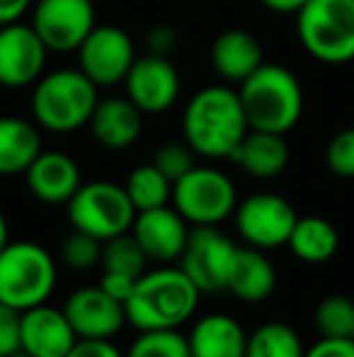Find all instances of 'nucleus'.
Listing matches in <instances>:
<instances>
[{"mask_svg":"<svg viewBox=\"0 0 354 357\" xmlns=\"http://www.w3.org/2000/svg\"><path fill=\"white\" fill-rule=\"evenodd\" d=\"M29 5H32V0H0V27L19 22V17L27 13Z\"/></svg>","mask_w":354,"mask_h":357,"instance_id":"58836bf2","label":"nucleus"},{"mask_svg":"<svg viewBox=\"0 0 354 357\" xmlns=\"http://www.w3.org/2000/svg\"><path fill=\"white\" fill-rule=\"evenodd\" d=\"M303 357H354L352 338H321L306 350Z\"/></svg>","mask_w":354,"mask_h":357,"instance_id":"c9c22d12","label":"nucleus"},{"mask_svg":"<svg viewBox=\"0 0 354 357\" xmlns=\"http://www.w3.org/2000/svg\"><path fill=\"white\" fill-rule=\"evenodd\" d=\"M352 340H354V333H352Z\"/></svg>","mask_w":354,"mask_h":357,"instance_id":"37998d69","label":"nucleus"},{"mask_svg":"<svg viewBox=\"0 0 354 357\" xmlns=\"http://www.w3.org/2000/svg\"><path fill=\"white\" fill-rule=\"evenodd\" d=\"M95 0H37L32 27L49 52H78L95 29Z\"/></svg>","mask_w":354,"mask_h":357,"instance_id":"9b49d317","label":"nucleus"},{"mask_svg":"<svg viewBox=\"0 0 354 357\" xmlns=\"http://www.w3.org/2000/svg\"><path fill=\"white\" fill-rule=\"evenodd\" d=\"M10 357H32V355H29V353H24V350H17V353H13Z\"/></svg>","mask_w":354,"mask_h":357,"instance_id":"79ce46f5","label":"nucleus"},{"mask_svg":"<svg viewBox=\"0 0 354 357\" xmlns=\"http://www.w3.org/2000/svg\"><path fill=\"white\" fill-rule=\"evenodd\" d=\"M248 132L241 95L231 85H207L184 105L182 137L202 158H233Z\"/></svg>","mask_w":354,"mask_h":357,"instance_id":"f257e3e1","label":"nucleus"},{"mask_svg":"<svg viewBox=\"0 0 354 357\" xmlns=\"http://www.w3.org/2000/svg\"><path fill=\"white\" fill-rule=\"evenodd\" d=\"M78 343L63 309L39 304L22 311V350L32 357H66Z\"/></svg>","mask_w":354,"mask_h":357,"instance_id":"a211bd4d","label":"nucleus"},{"mask_svg":"<svg viewBox=\"0 0 354 357\" xmlns=\"http://www.w3.org/2000/svg\"><path fill=\"white\" fill-rule=\"evenodd\" d=\"M63 314L78 338L86 340H112L129 324L124 304L109 296L99 284L71 291L63 304Z\"/></svg>","mask_w":354,"mask_h":357,"instance_id":"2eb2a0df","label":"nucleus"},{"mask_svg":"<svg viewBox=\"0 0 354 357\" xmlns=\"http://www.w3.org/2000/svg\"><path fill=\"white\" fill-rule=\"evenodd\" d=\"M316 331L321 338H352L354 333V301L350 296L332 294L318 304Z\"/></svg>","mask_w":354,"mask_h":357,"instance_id":"c756f323","label":"nucleus"},{"mask_svg":"<svg viewBox=\"0 0 354 357\" xmlns=\"http://www.w3.org/2000/svg\"><path fill=\"white\" fill-rule=\"evenodd\" d=\"M250 129L287 134L303 114V88L289 68L262 63L238 88Z\"/></svg>","mask_w":354,"mask_h":357,"instance_id":"7ed1b4c3","label":"nucleus"},{"mask_svg":"<svg viewBox=\"0 0 354 357\" xmlns=\"http://www.w3.org/2000/svg\"><path fill=\"white\" fill-rule=\"evenodd\" d=\"M202 291L182 268H156L143 273L124 301L134 328H179L197 314Z\"/></svg>","mask_w":354,"mask_h":357,"instance_id":"f03ea898","label":"nucleus"},{"mask_svg":"<svg viewBox=\"0 0 354 357\" xmlns=\"http://www.w3.org/2000/svg\"><path fill=\"white\" fill-rule=\"evenodd\" d=\"M325 163L337 178H354V127L337 132L325 149Z\"/></svg>","mask_w":354,"mask_h":357,"instance_id":"473e14b6","label":"nucleus"},{"mask_svg":"<svg viewBox=\"0 0 354 357\" xmlns=\"http://www.w3.org/2000/svg\"><path fill=\"white\" fill-rule=\"evenodd\" d=\"M146 253L134 238V234H122L117 238H109L102 243V273H122L129 278H141L146 273Z\"/></svg>","mask_w":354,"mask_h":357,"instance_id":"cd10ccee","label":"nucleus"},{"mask_svg":"<svg viewBox=\"0 0 354 357\" xmlns=\"http://www.w3.org/2000/svg\"><path fill=\"white\" fill-rule=\"evenodd\" d=\"M138 278H129V275L122 273H102V280H99V287L107 291L109 296H114L117 301H127L129 294L134 291V284H136Z\"/></svg>","mask_w":354,"mask_h":357,"instance_id":"4c0bfd02","label":"nucleus"},{"mask_svg":"<svg viewBox=\"0 0 354 357\" xmlns=\"http://www.w3.org/2000/svg\"><path fill=\"white\" fill-rule=\"evenodd\" d=\"M287 245L303 263H325L340 248V234L323 216H298Z\"/></svg>","mask_w":354,"mask_h":357,"instance_id":"393cba45","label":"nucleus"},{"mask_svg":"<svg viewBox=\"0 0 354 357\" xmlns=\"http://www.w3.org/2000/svg\"><path fill=\"white\" fill-rule=\"evenodd\" d=\"M296 34L316 61H354V0H308L296 13Z\"/></svg>","mask_w":354,"mask_h":357,"instance_id":"423d86ee","label":"nucleus"},{"mask_svg":"<svg viewBox=\"0 0 354 357\" xmlns=\"http://www.w3.org/2000/svg\"><path fill=\"white\" fill-rule=\"evenodd\" d=\"M211 63L223 80L241 85L265 63V54L255 34L246 29H226L214 39Z\"/></svg>","mask_w":354,"mask_h":357,"instance_id":"aec40b11","label":"nucleus"},{"mask_svg":"<svg viewBox=\"0 0 354 357\" xmlns=\"http://www.w3.org/2000/svg\"><path fill=\"white\" fill-rule=\"evenodd\" d=\"M194 155L197 153L189 149L187 142L184 144L170 142V144H163L161 149L156 151V155H153V165H156V168L161 170V173L166 175L172 185H175L179 178H184V175L197 165L194 163Z\"/></svg>","mask_w":354,"mask_h":357,"instance_id":"2f4dec72","label":"nucleus"},{"mask_svg":"<svg viewBox=\"0 0 354 357\" xmlns=\"http://www.w3.org/2000/svg\"><path fill=\"white\" fill-rule=\"evenodd\" d=\"M97 102V85L81 68H58L34 83L32 117L47 132L71 134L90 124Z\"/></svg>","mask_w":354,"mask_h":357,"instance_id":"20e7f679","label":"nucleus"},{"mask_svg":"<svg viewBox=\"0 0 354 357\" xmlns=\"http://www.w3.org/2000/svg\"><path fill=\"white\" fill-rule=\"evenodd\" d=\"M61 260L66 268L76 270V273H88V270H92L95 265H99V260H102V241L73 229L71 234L63 238Z\"/></svg>","mask_w":354,"mask_h":357,"instance_id":"7c9ffc66","label":"nucleus"},{"mask_svg":"<svg viewBox=\"0 0 354 357\" xmlns=\"http://www.w3.org/2000/svg\"><path fill=\"white\" fill-rule=\"evenodd\" d=\"M306 348L296 331L282 321H267L248 335L246 357H303Z\"/></svg>","mask_w":354,"mask_h":357,"instance_id":"a878e982","label":"nucleus"},{"mask_svg":"<svg viewBox=\"0 0 354 357\" xmlns=\"http://www.w3.org/2000/svg\"><path fill=\"white\" fill-rule=\"evenodd\" d=\"M189 231L187 219L170 204L138 212L131 226L134 238L153 263H175L182 258Z\"/></svg>","mask_w":354,"mask_h":357,"instance_id":"dca6fc26","label":"nucleus"},{"mask_svg":"<svg viewBox=\"0 0 354 357\" xmlns=\"http://www.w3.org/2000/svg\"><path fill=\"white\" fill-rule=\"evenodd\" d=\"M238 245L218 226H194L179 258V268L202 294H216L228 284Z\"/></svg>","mask_w":354,"mask_h":357,"instance_id":"9d476101","label":"nucleus"},{"mask_svg":"<svg viewBox=\"0 0 354 357\" xmlns=\"http://www.w3.org/2000/svg\"><path fill=\"white\" fill-rule=\"evenodd\" d=\"M81 71L92 80L97 88H112L124 83L129 68L136 61L134 42L117 24H95L78 49Z\"/></svg>","mask_w":354,"mask_h":357,"instance_id":"f8f14e48","label":"nucleus"},{"mask_svg":"<svg viewBox=\"0 0 354 357\" xmlns=\"http://www.w3.org/2000/svg\"><path fill=\"white\" fill-rule=\"evenodd\" d=\"M192 357H246L248 333L231 314H207L187 335Z\"/></svg>","mask_w":354,"mask_h":357,"instance_id":"412c9836","label":"nucleus"},{"mask_svg":"<svg viewBox=\"0 0 354 357\" xmlns=\"http://www.w3.org/2000/svg\"><path fill=\"white\" fill-rule=\"evenodd\" d=\"M49 49L32 24L13 22L0 27V85L27 88L44 75Z\"/></svg>","mask_w":354,"mask_h":357,"instance_id":"ddd939ff","label":"nucleus"},{"mask_svg":"<svg viewBox=\"0 0 354 357\" xmlns=\"http://www.w3.org/2000/svg\"><path fill=\"white\" fill-rule=\"evenodd\" d=\"M66 357H127L112 340H86L78 338Z\"/></svg>","mask_w":354,"mask_h":357,"instance_id":"e433bc0d","label":"nucleus"},{"mask_svg":"<svg viewBox=\"0 0 354 357\" xmlns=\"http://www.w3.org/2000/svg\"><path fill=\"white\" fill-rule=\"evenodd\" d=\"M172 207L192 226H218L238 207L236 185L223 170L194 165L172 185Z\"/></svg>","mask_w":354,"mask_h":357,"instance_id":"6e6552de","label":"nucleus"},{"mask_svg":"<svg viewBox=\"0 0 354 357\" xmlns=\"http://www.w3.org/2000/svg\"><path fill=\"white\" fill-rule=\"evenodd\" d=\"M274 287H277V270H274L272 260L260 248H238L236 258L231 265V275H228L226 291H231L236 299L248 301V304H257L272 296Z\"/></svg>","mask_w":354,"mask_h":357,"instance_id":"5701e85b","label":"nucleus"},{"mask_svg":"<svg viewBox=\"0 0 354 357\" xmlns=\"http://www.w3.org/2000/svg\"><path fill=\"white\" fill-rule=\"evenodd\" d=\"M22 350V311L0 304V357Z\"/></svg>","mask_w":354,"mask_h":357,"instance_id":"72a5a7b5","label":"nucleus"},{"mask_svg":"<svg viewBox=\"0 0 354 357\" xmlns=\"http://www.w3.org/2000/svg\"><path fill=\"white\" fill-rule=\"evenodd\" d=\"M289 158H291V151H289L284 134L250 129L248 137L236 149L231 160L250 178L272 180L287 170Z\"/></svg>","mask_w":354,"mask_h":357,"instance_id":"4be33fe9","label":"nucleus"},{"mask_svg":"<svg viewBox=\"0 0 354 357\" xmlns=\"http://www.w3.org/2000/svg\"><path fill=\"white\" fill-rule=\"evenodd\" d=\"M58 282L54 255L34 241H10L0 253V304L27 311L51 299Z\"/></svg>","mask_w":354,"mask_h":357,"instance_id":"39448f33","label":"nucleus"},{"mask_svg":"<svg viewBox=\"0 0 354 357\" xmlns=\"http://www.w3.org/2000/svg\"><path fill=\"white\" fill-rule=\"evenodd\" d=\"M66 212L73 229L95 236L102 243L129 234L136 219V207L129 199L124 185L109 180L83 183L66 204Z\"/></svg>","mask_w":354,"mask_h":357,"instance_id":"0eeeda50","label":"nucleus"},{"mask_svg":"<svg viewBox=\"0 0 354 357\" xmlns=\"http://www.w3.org/2000/svg\"><path fill=\"white\" fill-rule=\"evenodd\" d=\"M90 132L95 142L109 151H124L138 142L143 132V112L124 98H104L90 117Z\"/></svg>","mask_w":354,"mask_h":357,"instance_id":"6ab92c4d","label":"nucleus"},{"mask_svg":"<svg viewBox=\"0 0 354 357\" xmlns=\"http://www.w3.org/2000/svg\"><path fill=\"white\" fill-rule=\"evenodd\" d=\"M127 357H192V350L179 328H153L138 331Z\"/></svg>","mask_w":354,"mask_h":357,"instance_id":"c85d7f7f","label":"nucleus"},{"mask_svg":"<svg viewBox=\"0 0 354 357\" xmlns=\"http://www.w3.org/2000/svg\"><path fill=\"white\" fill-rule=\"evenodd\" d=\"M267 10L272 13H279V15H296L308 0H260Z\"/></svg>","mask_w":354,"mask_h":357,"instance_id":"ea45409f","label":"nucleus"},{"mask_svg":"<svg viewBox=\"0 0 354 357\" xmlns=\"http://www.w3.org/2000/svg\"><path fill=\"white\" fill-rule=\"evenodd\" d=\"M236 229L246 245L260 250H274L289 243L293 226H296V209L289 199L277 192H255L238 202L236 212Z\"/></svg>","mask_w":354,"mask_h":357,"instance_id":"1a4fd4ad","label":"nucleus"},{"mask_svg":"<svg viewBox=\"0 0 354 357\" xmlns=\"http://www.w3.org/2000/svg\"><path fill=\"white\" fill-rule=\"evenodd\" d=\"M127 98L143 114L168 112L179 98V73L168 56L143 54L136 56L134 66L124 78Z\"/></svg>","mask_w":354,"mask_h":357,"instance_id":"4468645a","label":"nucleus"},{"mask_svg":"<svg viewBox=\"0 0 354 357\" xmlns=\"http://www.w3.org/2000/svg\"><path fill=\"white\" fill-rule=\"evenodd\" d=\"M42 151L37 122L22 117H0V178L24 175Z\"/></svg>","mask_w":354,"mask_h":357,"instance_id":"b1692460","label":"nucleus"},{"mask_svg":"<svg viewBox=\"0 0 354 357\" xmlns=\"http://www.w3.org/2000/svg\"><path fill=\"white\" fill-rule=\"evenodd\" d=\"M146 49H148V54L170 59V54L177 49V32L170 24H156V27H151L146 34Z\"/></svg>","mask_w":354,"mask_h":357,"instance_id":"f704fd0d","label":"nucleus"},{"mask_svg":"<svg viewBox=\"0 0 354 357\" xmlns=\"http://www.w3.org/2000/svg\"><path fill=\"white\" fill-rule=\"evenodd\" d=\"M124 190L136 207V214L146 212V209L166 207L172 199V183L153 163L134 168L124 183Z\"/></svg>","mask_w":354,"mask_h":357,"instance_id":"bb28decb","label":"nucleus"},{"mask_svg":"<svg viewBox=\"0 0 354 357\" xmlns=\"http://www.w3.org/2000/svg\"><path fill=\"white\" fill-rule=\"evenodd\" d=\"M8 243H10V226H8V219H5V214L0 212V253H3Z\"/></svg>","mask_w":354,"mask_h":357,"instance_id":"a19ab883","label":"nucleus"},{"mask_svg":"<svg viewBox=\"0 0 354 357\" xmlns=\"http://www.w3.org/2000/svg\"><path fill=\"white\" fill-rule=\"evenodd\" d=\"M32 197L44 204H68L83 185L78 163L63 151H42L24 173Z\"/></svg>","mask_w":354,"mask_h":357,"instance_id":"f3484780","label":"nucleus"}]
</instances>
